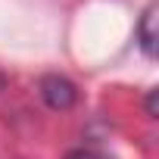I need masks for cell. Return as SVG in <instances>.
Segmentation results:
<instances>
[{"instance_id":"cell-3","label":"cell","mask_w":159,"mask_h":159,"mask_svg":"<svg viewBox=\"0 0 159 159\" xmlns=\"http://www.w3.org/2000/svg\"><path fill=\"white\" fill-rule=\"evenodd\" d=\"M66 159H103V156L94 150H72V153H66Z\"/></svg>"},{"instance_id":"cell-2","label":"cell","mask_w":159,"mask_h":159,"mask_svg":"<svg viewBox=\"0 0 159 159\" xmlns=\"http://www.w3.org/2000/svg\"><path fill=\"white\" fill-rule=\"evenodd\" d=\"M137 41H140V50L147 56H156L159 50V3H150L137 22Z\"/></svg>"},{"instance_id":"cell-1","label":"cell","mask_w":159,"mask_h":159,"mask_svg":"<svg viewBox=\"0 0 159 159\" xmlns=\"http://www.w3.org/2000/svg\"><path fill=\"white\" fill-rule=\"evenodd\" d=\"M38 94L53 112H66V109H72L78 103V88L66 75H44L38 81Z\"/></svg>"},{"instance_id":"cell-4","label":"cell","mask_w":159,"mask_h":159,"mask_svg":"<svg viewBox=\"0 0 159 159\" xmlns=\"http://www.w3.org/2000/svg\"><path fill=\"white\" fill-rule=\"evenodd\" d=\"M147 116L156 119V91H150V97H147Z\"/></svg>"}]
</instances>
